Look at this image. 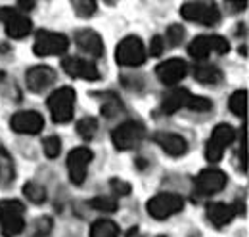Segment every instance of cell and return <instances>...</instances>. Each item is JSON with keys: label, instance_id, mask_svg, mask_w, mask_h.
Returning a JSON list of instances; mask_svg holds the SVG:
<instances>
[{"label": "cell", "instance_id": "obj_1", "mask_svg": "<svg viewBox=\"0 0 249 237\" xmlns=\"http://www.w3.org/2000/svg\"><path fill=\"white\" fill-rule=\"evenodd\" d=\"M0 226L6 237L19 236L25 230V208L16 199L0 201Z\"/></svg>", "mask_w": 249, "mask_h": 237}, {"label": "cell", "instance_id": "obj_2", "mask_svg": "<svg viewBox=\"0 0 249 237\" xmlns=\"http://www.w3.org/2000/svg\"><path fill=\"white\" fill-rule=\"evenodd\" d=\"M75 100H77V94L71 86H62L56 92L50 94L48 98V109L52 113L54 122L58 124H65L73 118L75 113Z\"/></svg>", "mask_w": 249, "mask_h": 237}, {"label": "cell", "instance_id": "obj_3", "mask_svg": "<svg viewBox=\"0 0 249 237\" xmlns=\"http://www.w3.org/2000/svg\"><path fill=\"white\" fill-rule=\"evenodd\" d=\"M67 48H69V38L62 33H54V31H38L33 44V52L40 58L60 56L67 52Z\"/></svg>", "mask_w": 249, "mask_h": 237}, {"label": "cell", "instance_id": "obj_4", "mask_svg": "<svg viewBox=\"0 0 249 237\" xmlns=\"http://www.w3.org/2000/svg\"><path fill=\"white\" fill-rule=\"evenodd\" d=\"M115 61L123 67H136V65H142L146 61V48H144V42L130 34V36H124L123 40L117 44L115 48Z\"/></svg>", "mask_w": 249, "mask_h": 237}, {"label": "cell", "instance_id": "obj_5", "mask_svg": "<svg viewBox=\"0 0 249 237\" xmlns=\"http://www.w3.org/2000/svg\"><path fill=\"white\" fill-rule=\"evenodd\" d=\"M144 136H146V128H144V124H140L136 120H126L123 124H119L117 128H113V132H111L113 146L119 151L138 148L140 142L144 140Z\"/></svg>", "mask_w": 249, "mask_h": 237}, {"label": "cell", "instance_id": "obj_6", "mask_svg": "<svg viewBox=\"0 0 249 237\" xmlns=\"http://www.w3.org/2000/svg\"><path fill=\"white\" fill-rule=\"evenodd\" d=\"M228 50H230L228 40L224 36H218V34L196 36L188 46V54L194 59H205L211 54H226Z\"/></svg>", "mask_w": 249, "mask_h": 237}, {"label": "cell", "instance_id": "obj_7", "mask_svg": "<svg viewBox=\"0 0 249 237\" xmlns=\"http://www.w3.org/2000/svg\"><path fill=\"white\" fill-rule=\"evenodd\" d=\"M180 16L188 21L207 25V27L217 25L220 19L217 4H211V2H184L180 8Z\"/></svg>", "mask_w": 249, "mask_h": 237}, {"label": "cell", "instance_id": "obj_8", "mask_svg": "<svg viewBox=\"0 0 249 237\" xmlns=\"http://www.w3.org/2000/svg\"><path fill=\"white\" fill-rule=\"evenodd\" d=\"M234 138H236V132H234V128L230 124L222 122V124L215 126V130L211 132V138L207 140V146H205L207 161L209 163H218L222 159L226 148L234 142Z\"/></svg>", "mask_w": 249, "mask_h": 237}, {"label": "cell", "instance_id": "obj_9", "mask_svg": "<svg viewBox=\"0 0 249 237\" xmlns=\"http://www.w3.org/2000/svg\"><path fill=\"white\" fill-rule=\"evenodd\" d=\"M148 214L156 220H165L184 208V199L177 193H157L148 201Z\"/></svg>", "mask_w": 249, "mask_h": 237}, {"label": "cell", "instance_id": "obj_10", "mask_svg": "<svg viewBox=\"0 0 249 237\" xmlns=\"http://www.w3.org/2000/svg\"><path fill=\"white\" fill-rule=\"evenodd\" d=\"M0 21L4 23L6 34L10 38H23L31 33V19L14 8H0Z\"/></svg>", "mask_w": 249, "mask_h": 237}, {"label": "cell", "instance_id": "obj_11", "mask_svg": "<svg viewBox=\"0 0 249 237\" xmlns=\"http://www.w3.org/2000/svg\"><path fill=\"white\" fill-rule=\"evenodd\" d=\"M226 182H228V176L222 170H218V169H205V170H201L196 176L194 187H196L197 195L207 197V195H215L218 191H222Z\"/></svg>", "mask_w": 249, "mask_h": 237}, {"label": "cell", "instance_id": "obj_12", "mask_svg": "<svg viewBox=\"0 0 249 237\" xmlns=\"http://www.w3.org/2000/svg\"><path fill=\"white\" fill-rule=\"evenodd\" d=\"M94 153L89 148H75L69 155H67V172H69V180L75 186H81L87 178V170L89 165L92 161Z\"/></svg>", "mask_w": 249, "mask_h": 237}, {"label": "cell", "instance_id": "obj_13", "mask_svg": "<svg viewBox=\"0 0 249 237\" xmlns=\"http://www.w3.org/2000/svg\"><path fill=\"white\" fill-rule=\"evenodd\" d=\"M63 71L73 77V79H85V81H98L100 79V71L92 61L85 58H77V56H67L62 59Z\"/></svg>", "mask_w": 249, "mask_h": 237}, {"label": "cell", "instance_id": "obj_14", "mask_svg": "<svg viewBox=\"0 0 249 237\" xmlns=\"http://www.w3.org/2000/svg\"><path fill=\"white\" fill-rule=\"evenodd\" d=\"M10 126L18 134H38L44 128V118L38 111H18L10 118Z\"/></svg>", "mask_w": 249, "mask_h": 237}, {"label": "cell", "instance_id": "obj_15", "mask_svg": "<svg viewBox=\"0 0 249 237\" xmlns=\"http://www.w3.org/2000/svg\"><path fill=\"white\" fill-rule=\"evenodd\" d=\"M188 73V65L184 59H178V58H173V59H167L163 63H159L156 67V75L157 79L167 85V86H175L178 85Z\"/></svg>", "mask_w": 249, "mask_h": 237}, {"label": "cell", "instance_id": "obj_16", "mask_svg": "<svg viewBox=\"0 0 249 237\" xmlns=\"http://www.w3.org/2000/svg\"><path fill=\"white\" fill-rule=\"evenodd\" d=\"M25 83L31 92H42L56 83V71L48 65H35L25 73Z\"/></svg>", "mask_w": 249, "mask_h": 237}, {"label": "cell", "instance_id": "obj_17", "mask_svg": "<svg viewBox=\"0 0 249 237\" xmlns=\"http://www.w3.org/2000/svg\"><path fill=\"white\" fill-rule=\"evenodd\" d=\"M240 212H242L240 203H234V205H228V203H209V205H207V210H205L209 222H211L215 228H224V226H228Z\"/></svg>", "mask_w": 249, "mask_h": 237}, {"label": "cell", "instance_id": "obj_18", "mask_svg": "<svg viewBox=\"0 0 249 237\" xmlns=\"http://www.w3.org/2000/svg\"><path fill=\"white\" fill-rule=\"evenodd\" d=\"M75 44L87 52L92 58H102L104 56V42L102 36L92 29H83L79 33H75Z\"/></svg>", "mask_w": 249, "mask_h": 237}, {"label": "cell", "instance_id": "obj_19", "mask_svg": "<svg viewBox=\"0 0 249 237\" xmlns=\"http://www.w3.org/2000/svg\"><path fill=\"white\" fill-rule=\"evenodd\" d=\"M154 140L159 148L163 149L167 155L171 157H180L188 151L186 140L180 134H173V132H156Z\"/></svg>", "mask_w": 249, "mask_h": 237}, {"label": "cell", "instance_id": "obj_20", "mask_svg": "<svg viewBox=\"0 0 249 237\" xmlns=\"http://www.w3.org/2000/svg\"><path fill=\"white\" fill-rule=\"evenodd\" d=\"M188 96L190 92L186 88H173L171 92H167L163 96V103H161V109L165 113H177L178 109L186 107Z\"/></svg>", "mask_w": 249, "mask_h": 237}, {"label": "cell", "instance_id": "obj_21", "mask_svg": "<svg viewBox=\"0 0 249 237\" xmlns=\"http://www.w3.org/2000/svg\"><path fill=\"white\" fill-rule=\"evenodd\" d=\"M16 180V170H14V159L6 149L0 146V186L8 187Z\"/></svg>", "mask_w": 249, "mask_h": 237}, {"label": "cell", "instance_id": "obj_22", "mask_svg": "<svg viewBox=\"0 0 249 237\" xmlns=\"http://www.w3.org/2000/svg\"><path fill=\"white\" fill-rule=\"evenodd\" d=\"M194 77H196V81H199V83H203V85H217V83L222 81L220 69H218L217 65H211V63H207V65H197V67L194 69Z\"/></svg>", "mask_w": 249, "mask_h": 237}, {"label": "cell", "instance_id": "obj_23", "mask_svg": "<svg viewBox=\"0 0 249 237\" xmlns=\"http://www.w3.org/2000/svg\"><path fill=\"white\" fill-rule=\"evenodd\" d=\"M90 237H119V228L111 220H96L90 228Z\"/></svg>", "mask_w": 249, "mask_h": 237}, {"label": "cell", "instance_id": "obj_24", "mask_svg": "<svg viewBox=\"0 0 249 237\" xmlns=\"http://www.w3.org/2000/svg\"><path fill=\"white\" fill-rule=\"evenodd\" d=\"M230 111L234 115H238L240 118H246L248 115V90H236L232 96H230Z\"/></svg>", "mask_w": 249, "mask_h": 237}, {"label": "cell", "instance_id": "obj_25", "mask_svg": "<svg viewBox=\"0 0 249 237\" xmlns=\"http://www.w3.org/2000/svg\"><path fill=\"white\" fill-rule=\"evenodd\" d=\"M23 195H25L31 203H36V205H40V203L46 201V189H44V186H40V184H36V182H27V184L23 186Z\"/></svg>", "mask_w": 249, "mask_h": 237}, {"label": "cell", "instance_id": "obj_26", "mask_svg": "<svg viewBox=\"0 0 249 237\" xmlns=\"http://www.w3.org/2000/svg\"><path fill=\"white\" fill-rule=\"evenodd\" d=\"M121 109H123V103H121V100L115 94H106L104 96V102H102V115L104 117H115Z\"/></svg>", "mask_w": 249, "mask_h": 237}, {"label": "cell", "instance_id": "obj_27", "mask_svg": "<svg viewBox=\"0 0 249 237\" xmlns=\"http://www.w3.org/2000/svg\"><path fill=\"white\" fill-rule=\"evenodd\" d=\"M77 132H79L81 138L92 140L94 134L98 132V120L94 117H87V118H83V120H79V122H77Z\"/></svg>", "mask_w": 249, "mask_h": 237}, {"label": "cell", "instance_id": "obj_28", "mask_svg": "<svg viewBox=\"0 0 249 237\" xmlns=\"http://www.w3.org/2000/svg\"><path fill=\"white\" fill-rule=\"evenodd\" d=\"M71 8L75 10L77 16H81V17H90V16L96 14L98 4H96L94 0H75V2H71Z\"/></svg>", "mask_w": 249, "mask_h": 237}, {"label": "cell", "instance_id": "obj_29", "mask_svg": "<svg viewBox=\"0 0 249 237\" xmlns=\"http://www.w3.org/2000/svg\"><path fill=\"white\" fill-rule=\"evenodd\" d=\"M186 107L192 109V111H209V109L213 107V103H211V100H207V98H203V96H194V94H190V96H188Z\"/></svg>", "mask_w": 249, "mask_h": 237}, {"label": "cell", "instance_id": "obj_30", "mask_svg": "<svg viewBox=\"0 0 249 237\" xmlns=\"http://www.w3.org/2000/svg\"><path fill=\"white\" fill-rule=\"evenodd\" d=\"M42 149H44V155H46V157L54 159V157H58L60 151H62V140H60L58 136H48V138H44V142H42Z\"/></svg>", "mask_w": 249, "mask_h": 237}, {"label": "cell", "instance_id": "obj_31", "mask_svg": "<svg viewBox=\"0 0 249 237\" xmlns=\"http://www.w3.org/2000/svg\"><path fill=\"white\" fill-rule=\"evenodd\" d=\"M89 205L94 210H102V212H113V210H117V203L111 197H94V199L89 201Z\"/></svg>", "mask_w": 249, "mask_h": 237}, {"label": "cell", "instance_id": "obj_32", "mask_svg": "<svg viewBox=\"0 0 249 237\" xmlns=\"http://www.w3.org/2000/svg\"><path fill=\"white\" fill-rule=\"evenodd\" d=\"M184 36H186V31H184L182 25H171V27L167 29V40H169L171 46H178V44H182Z\"/></svg>", "mask_w": 249, "mask_h": 237}, {"label": "cell", "instance_id": "obj_33", "mask_svg": "<svg viewBox=\"0 0 249 237\" xmlns=\"http://www.w3.org/2000/svg\"><path fill=\"white\" fill-rule=\"evenodd\" d=\"M36 234L33 237H46V234L52 230V220L48 218V216H44V218H40L38 222H36Z\"/></svg>", "mask_w": 249, "mask_h": 237}, {"label": "cell", "instance_id": "obj_34", "mask_svg": "<svg viewBox=\"0 0 249 237\" xmlns=\"http://www.w3.org/2000/svg\"><path fill=\"white\" fill-rule=\"evenodd\" d=\"M163 48H165V40L161 38V36H154L152 40H150V56H161V52H163Z\"/></svg>", "mask_w": 249, "mask_h": 237}, {"label": "cell", "instance_id": "obj_35", "mask_svg": "<svg viewBox=\"0 0 249 237\" xmlns=\"http://www.w3.org/2000/svg\"><path fill=\"white\" fill-rule=\"evenodd\" d=\"M111 187H113V191L117 193V195H128L130 193V186L123 182V180H111Z\"/></svg>", "mask_w": 249, "mask_h": 237}, {"label": "cell", "instance_id": "obj_36", "mask_svg": "<svg viewBox=\"0 0 249 237\" xmlns=\"http://www.w3.org/2000/svg\"><path fill=\"white\" fill-rule=\"evenodd\" d=\"M19 6H23V8H33L35 2H19Z\"/></svg>", "mask_w": 249, "mask_h": 237}, {"label": "cell", "instance_id": "obj_37", "mask_svg": "<svg viewBox=\"0 0 249 237\" xmlns=\"http://www.w3.org/2000/svg\"><path fill=\"white\" fill-rule=\"evenodd\" d=\"M157 237H167V236H157Z\"/></svg>", "mask_w": 249, "mask_h": 237}]
</instances>
